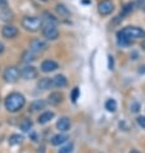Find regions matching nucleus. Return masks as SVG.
Returning a JSON list of instances; mask_svg holds the SVG:
<instances>
[{"mask_svg":"<svg viewBox=\"0 0 145 153\" xmlns=\"http://www.w3.org/2000/svg\"><path fill=\"white\" fill-rule=\"evenodd\" d=\"M52 80H53V86H57V88H64V86H67V84H68L64 75H57Z\"/></svg>","mask_w":145,"mask_h":153,"instance_id":"ddd939ff","label":"nucleus"},{"mask_svg":"<svg viewBox=\"0 0 145 153\" xmlns=\"http://www.w3.org/2000/svg\"><path fill=\"white\" fill-rule=\"evenodd\" d=\"M42 21L39 17H24L22 19V27H24L30 32H35L41 27Z\"/></svg>","mask_w":145,"mask_h":153,"instance_id":"7ed1b4c3","label":"nucleus"},{"mask_svg":"<svg viewBox=\"0 0 145 153\" xmlns=\"http://www.w3.org/2000/svg\"><path fill=\"white\" fill-rule=\"evenodd\" d=\"M46 48H48V44H46L44 40L33 39L31 42H30V50H31L33 54H39V53L45 52Z\"/></svg>","mask_w":145,"mask_h":153,"instance_id":"39448f33","label":"nucleus"},{"mask_svg":"<svg viewBox=\"0 0 145 153\" xmlns=\"http://www.w3.org/2000/svg\"><path fill=\"white\" fill-rule=\"evenodd\" d=\"M67 135L64 134H57L54 135V137L52 138V140H50V143L53 144V146H61V144H64L67 142Z\"/></svg>","mask_w":145,"mask_h":153,"instance_id":"dca6fc26","label":"nucleus"},{"mask_svg":"<svg viewBox=\"0 0 145 153\" xmlns=\"http://www.w3.org/2000/svg\"><path fill=\"white\" fill-rule=\"evenodd\" d=\"M141 48H143V49H144V50H145V40H144V41H143V44H141Z\"/></svg>","mask_w":145,"mask_h":153,"instance_id":"473e14b6","label":"nucleus"},{"mask_svg":"<svg viewBox=\"0 0 145 153\" xmlns=\"http://www.w3.org/2000/svg\"><path fill=\"white\" fill-rule=\"evenodd\" d=\"M21 76H22L24 80H33L37 77V70L33 66H26L21 71Z\"/></svg>","mask_w":145,"mask_h":153,"instance_id":"6e6552de","label":"nucleus"},{"mask_svg":"<svg viewBox=\"0 0 145 153\" xmlns=\"http://www.w3.org/2000/svg\"><path fill=\"white\" fill-rule=\"evenodd\" d=\"M113 9H114V4L110 0H103L98 5V12L101 16H109L113 12Z\"/></svg>","mask_w":145,"mask_h":153,"instance_id":"0eeeda50","label":"nucleus"},{"mask_svg":"<svg viewBox=\"0 0 145 153\" xmlns=\"http://www.w3.org/2000/svg\"><path fill=\"white\" fill-rule=\"evenodd\" d=\"M130 153H140V152H139V151H136V149H134V151H131Z\"/></svg>","mask_w":145,"mask_h":153,"instance_id":"72a5a7b5","label":"nucleus"},{"mask_svg":"<svg viewBox=\"0 0 145 153\" xmlns=\"http://www.w3.org/2000/svg\"><path fill=\"white\" fill-rule=\"evenodd\" d=\"M57 12L61 16H64V17H67V16H70V10L67 9V8L63 5V4H58L57 5Z\"/></svg>","mask_w":145,"mask_h":153,"instance_id":"5701e85b","label":"nucleus"},{"mask_svg":"<svg viewBox=\"0 0 145 153\" xmlns=\"http://www.w3.org/2000/svg\"><path fill=\"white\" fill-rule=\"evenodd\" d=\"M58 68V63L52 61V59H46L41 63V71L42 72H53Z\"/></svg>","mask_w":145,"mask_h":153,"instance_id":"9d476101","label":"nucleus"},{"mask_svg":"<svg viewBox=\"0 0 145 153\" xmlns=\"http://www.w3.org/2000/svg\"><path fill=\"white\" fill-rule=\"evenodd\" d=\"M44 19H45L46 25H57V22H58L57 17H54L53 14L48 13V12H45L44 13Z\"/></svg>","mask_w":145,"mask_h":153,"instance_id":"412c9836","label":"nucleus"},{"mask_svg":"<svg viewBox=\"0 0 145 153\" xmlns=\"http://www.w3.org/2000/svg\"><path fill=\"white\" fill-rule=\"evenodd\" d=\"M105 109L109 112H114L117 109V102L114 99H108L105 102Z\"/></svg>","mask_w":145,"mask_h":153,"instance_id":"aec40b11","label":"nucleus"},{"mask_svg":"<svg viewBox=\"0 0 145 153\" xmlns=\"http://www.w3.org/2000/svg\"><path fill=\"white\" fill-rule=\"evenodd\" d=\"M53 86V80L52 79H49V77H44V79H41L39 84H37V89L39 90H48V89H50Z\"/></svg>","mask_w":145,"mask_h":153,"instance_id":"4468645a","label":"nucleus"},{"mask_svg":"<svg viewBox=\"0 0 145 153\" xmlns=\"http://www.w3.org/2000/svg\"><path fill=\"white\" fill-rule=\"evenodd\" d=\"M131 111H134V112H138L139 111V104L138 103H134L131 105Z\"/></svg>","mask_w":145,"mask_h":153,"instance_id":"c85d7f7f","label":"nucleus"},{"mask_svg":"<svg viewBox=\"0 0 145 153\" xmlns=\"http://www.w3.org/2000/svg\"><path fill=\"white\" fill-rule=\"evenodd\" d=\"M23 142V137L19 134H13L9 138V144L10 146H17V144H21Z\"/></svg>","mask_w":145,"mask_h":153,"instance_id":"a211bd4d","label":"nucleus"},{"mask_svg":"<svg viewBox=\"0 0 145 153\" xmlns=\"http://www.w3.org/2000/svg\"><path fill=\"white\" fill-rule=\"evenodd\" d=\"M53 117H54V113L53 112H44V113H41L39 118H37V122H39L40 125H45V124H48V122L50 120H53Z\"/></svg>","mask_w":145,"mask_h":153,"instance_id":"2eb2a0df","label":"nucleus"},{"mask_svg":"<svg viewBox=\"0 0 145 153\" xmlns=\"http://www.w3.org/2000/svg\"><path fill=\"white\" fill-rule=\"evenodd\" d=\"M138 124H139V126L140 127H143V129H145V117L144 116H140V117H138Z\"/></svg>","mask_w":145,"mask_h":153,"instance_id":"bb28decb","label":"nucleus"},{"mask_svg":"<svg viewBox=\"0 0 145 153\" xmlns=\"http://www.w3.org/2000/svg\"><path fill=\"white\" fill-rule=\"evenodd\" d=\"M45 105H46V103L44 100H35L33 103L30 105V109H31L32 112H36V111H40V109H44L45 108Z\"/></svg>","mask_w":145,"mask_h":153,"instance_id":"f3484780","label":"nucleus"},{"mask_svg":"<svg viewBox=\"0 0 145 153\" xmlns=\"http://www.w3.org/2000/svg\"><path fill=\"white\" fill-rule=\"evenodd\" d=\"M32 61H35V54H33L31 50H28V52H24L23 56H22V62L23 63H30V62H32Z\"/></svg>","mask_w":145,"mask_h":153,"instance_id":"4be33fe9","label":"nucleus"},{"mask_svg":"<svg viewBox=\"0 0 145 153\" xmlns=\"http://www.w3.org/2000/svg\"><path fill=\"white\" fill-rule=\"evenodd\" d=\"M71 127V121L68 117H62L59 118L58 122H57V129L61 130V131H68Z\"/></svg>","mask_w":145,"mask_h":153,"instance_id":"f8f14e48","label":"nucleus"},{"mask_svg":"<svg viewBox=\"0 0 145 153\" xmlns=\"http://www.w3.org/2000/svg\"><path fill=\"white\" fill-rule=\"evenodd\" d=\"M1 35L5 37V39H13V37L18 35V28L12 26V25H7V26H4L1 30Z\"/></svg>","mask_w":145,"mask_h":153,"instance_id":"1a4fd4ad","label":"nucleus"},{"mask_svg":"<svg viewBox=\"0 0 145 153\" xmlns=\"http://www.w3.org/2000/svg\"><path fill=\"white\" fill-rule=\"evenodd\" d=\"M42 35L48 40H57L59 36V31L55 27V25H45L44 30H42Z\"/></svg>","mask_w":145,"mask_h":153,"instance_id":"423d86ee","label":"nucleus"},{"mask_svg":"<svg viewBox=\"0 0 145 153\" xmlns=\"http://www.w3.org/2000/svg\"><path fill=\"white\" fill-rule=\"evenodd\" d=\"M42 1H48V0H42Z\"/></svg>","mask_w":145,"mask_h":153,"instance_id":"f704fd0d","label":"nucleus"},{"mask_svg":"<svg viewBox=\"0 0 145 153\" xmlns=\"http://www.w3.org/2000/svg\"><path fill=\"white\" fill-rule=\"evenodd\" d=\"M24 104H26V98L21 93H10L5 98V108L12 113L21 111L24 107Z\"/></svg>","mask_w":145,"mask_h":153,"instance_id":"f257e3e1","label":"nucleus"},{"mask_svg":"<svg viewBox=\"0 0 145 153\" xmlns=\"http://www.w3.org/2000/svg\"><path fill=\"white\" fill-rule=\"evenodd\" d=\"M119 32H121L122 35L126 37V39H129L130 41L145 37V31H144L143 28L136 27V26H127L125 28H122Z\"/></svg>","mask_w":145,"mask_h":153,"instance_id":"f03ea898","label":"nucleus"},{"mask_svg":"<svg viewBox=\"0 0 145 153\" xmlns=\"http://www.w3.org/2000/svg\"><path fill=\"white\" fill-rule=\"evenodd\" d=\"M113 66H114V63H113V57H112V56H108V68H109V70H113Z\"/></svg>","mask_w":145,"mask_h":153,"instance_id":"cd10ccee","label":"nucleus"},{"mask_svg":"<svg viewBox=\"0 0 145 153\" xmlns=\"http://www.w3.org/2000/svg\"><path fill=\"white\" fill-rule=\"evenodd\" d=\"M7 5H8L7 0H0V8H5Z\"/></svg>","mask_w":145,"mask_h":153,"instance_id":"c756f323","label":"nucleus"},{"mask_svg":"<svg viewBox=\"0 0 145 153\" xmlns=\"http://www.w3.org/2000/svg\"><path fill=\"white\" fill-rule=\"evenodd\" d=\"M78 94H80V90H78V88H75V89H73V91H72V94H71L72 100H73V102H76V100H77Z\"/></svg>","mask_w":145,"mask_h":153,"instance_id":"a878e982","label":"nucleus"},{"mask_svg":"<svg viewBox=\"0 0 145 153\" xmlns=\"http://www.w3.org/2000/svg\"><path fill=\"white\" fill-rule=\"evenodd\" d=\"M139 72H140V74H145V66H141V67H140Z\"/></svg>","mask_w":145,"mask_h":153,"instance_id":"7c9ffc66","label":"nucleus"},{"mask_svg":"<svg viewBox=\"0 0 145 153\" xmlns=\"http://www.w3.org/2000/svg\"><path fill=\"white\" fill-rule=\"evenodd\" d=\"M19 76H21L19 70L17 68V67H13V66L8 67V68L4 71V74H3L4 80H5L7 82H10V84H13V82H16V81H18Z\"/></svg>","mask_w":145,"mask_h":153,"instance_id":"20e7f679","label":"nucleus"},{"mask_svg":"<svg viewBox=\"0 0 145 153\" xmlns=\"http://www.w3.org/2000/svg\"><path fill=\"white\" fill-rule=\"evenodd\" d=\"M63 100V94L59 91H54L48 97V103L52 105H58Z\"/></svg>","mask_w":145,"mask_h":153,"instance_id":"9b49d317","label":"nucleus"},{"mask_svg":"<svg viewBox=\"0 0 145 153\" xmlns=\"http://www.w3.org/2000/svg\"><path fill=\"white\" fill-rule=\"evenodd\" d=\"M3 52H4V45H3V42H0V54Z\"/></svg>","mask_w":145,"mask_h":153,"instance_id":"2f4dec72","label":"nucleus"},{"mask_svg":"<svg viewBox=\"0 0 145 153\" xmlns=\"http://www.w3.org/2000/svg\"><path fill=\"white\" fill-rule=\"evenodd\" d=\"M32 127V122L30 120H24L22 124H21V129H22L24 133H27V131H30V129Z\"/></svg>","mask_w":145,"mask_h":153,"instance_id":"b1692460","label":"nucleus"},{"mask_svg":"<svg viewBox=\"0 0 145 153\" xmlns=\"http://www.w3.org/2000/svg\"><path fill=\"white\" fill-rule=\"evenodd\" d=\"M72 149H73V144H68V146L63 147L59 153H71V152H72Z\"/></svg>","mask_w":145,"mask_h":153,"instance_id":"393cba45","label":"nucleus"},{"mask_svg":"<svg viewBox=\"0 0 145 153\" xmlns=\"http://www.w3.org/2000/svg\"><path fill=\"white\" fill-rule=\"evenodd\" d=\"M132 9H134V4H132V3L126 4V5L123 7V9H122V12H121V14L118 16V17H119V19H123V18H125V16L129 14Z\"/></svg>","mask_w":145,"mask_h":153,"instance_id":"6ab92c4d","label":"nucleus"}]
</instances>
